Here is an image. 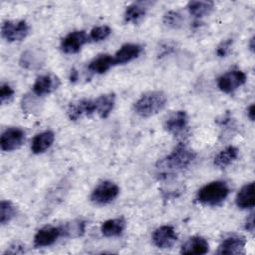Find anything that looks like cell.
Here are the masks:
<instances>
[{
    "instance_id": "1",
    "label": "cell",
    "mask_w": 255,
    "mask_h": 255,
    "mask_svg": "<svg viewBox=\"0 0 255 255\" xmlns=\"http://www.w3.org/2000/svg\"><path fill=\"white\" fill-rule=\"evenodd\" d=\"M196 153L185 143L180 142L164 158L159 160L156 165L159 178H168L190 165L195 159Z\"/></svg>"
},
{
    "instance_id": "2",
    "label": "cell",
    "mask_w": 255,
    "mask_h": 255,
    "mask_svg": "<svg viewBox=\"0 0 255 255\" xmlns=\"http://www.w3.org/2000/svg\"><path fill=\"white\" fill-rule=\"evenodd\" d=\"M166 102L167 98L163 92L151 91L140 96V98L134 103L133 110L138 116L148 118L162 111Z\"/></svg>"
},
{
    "instance_id": "3",
    "label": "cell",
    "mask_w": 255,
    "mask_h": 255,
    "mask_svg": "<svg viewBox=\"0 0 255 255\" xmlns=\"http://www.w3.org/2000/svg\"><path fill=\"white\" fill-rule=\"evenodd\" d=\"M230 192V188L225 181L215 180L202 186L196 194V200L208 206L221 204Z\"/></svg>"
},
{
    "instance_id": "4",
    "label": "cell",
    "mask_w": 255,
    "mask_h": 255,
    "mask_svg": "<svg viewBox=\"0 0 255 255\" xmlns=\"http://www.w3.org/2000/svg\"><path fill=\"white\" fill-rule=\"evenodd\" d=\"M165 130L176 138H184L188 134V116L185 111L172 112L164 122Z\"/></svg>"
},
{
    "instance_id": "5",
    "label": "cell",
    "mask_w": 255,
    "mask_h": 255,
    "mask_svg": "<svg viewBox=\"0 0 255 255\" xmlns=\"http://www.w3.org/2000/svg\"><path fill=\"white\" fill-rule=\"evenodd\" d=\"M30 31L27 22L23 20L5 21L1 27L2 37L8 42H20L24 40Z\"/></svg>"
},
{
    "instance_id": "6",
    "label": "cell",
    "mask_w": 255,
    "mask_h": 255,
    "mask_svg": "<svg viewBox=\"0 0 255 255\" xmlns=\"http://www.w3.org/2000/svg\"><path fill=\"white\" fill-rule=\"evenodd\" d=\"M120 192L119 186L109 180L99 183L91 193V200L96 204L104 205L112 202Z\"/></svg>"
},
{
    "instance_id": "7",
    "label": "cell",
    "mask_w": 255,
    "mask_h": 255,
    "mask_svg": "<svg viewBox=\"0 0 255 255\" xmlns=\"http://www.w3.org/2000/svg\"><path fill=\"white\" fill-rule=\"evenodd\" d=\"M246 82V75L241 70H231L218 77L216 84L218 89L226 94H230L241 87Z\"/></svg>"
},
{
    "instance_id": "8",
    "label": "cell",
    "mask_w": 255,
    "mask_h": 255,
    "mask_svg": "<svg viewBox=\"0 0 255 255\" xmlns=\"http://www.w3.org/2000/svg\"><path fill=\"white\" fill-rule=\"evenodd\" d=\"M26 139L25 131L20 128H9L1 135L0 147L3 151H13L20 148Z\"/></svg>"
},
{
    "instance_id": "9",
    "label": "cell",
    "mask_w": 255,
    "mask_h": 255,
    "mask_svg": "<svg viewBox=\"0 0 255 255\" xmlns=\"http://www.w3.org/2000/svg\"><path fill=\"white\" fill-rule=\"evenodd\" d=\"M89 42V35L86 31L79 30L69 33L61 41V50L66 54H76Z\"/></svg>"
},
{
    "instance_id": "10",
    "label": "cell",
    "mask_w": 255,
    "mask_h": 255,
    "mask_svg": "<svg viewBox=\"0 0 255 255\" xmlns=\"http://www.w3.org/2000/svg\"><path fill=\"white\" fill-rule=\"evenodd\" d=\"M246 240L241 235H229L225 237L221 243L219 244L216 254H227V255H237L242 254L244 252V246H245Z\"/></svg>"
},
{
    "instance_id": "11",
    "label": "cell",
    "mask_w": 255,
    "mask_h": 255,
    "mask_svg": "<svg viewBox=\"0 0 255 255\" xmlns=\"http://www.w3.org/2000/svg\"><path fill=\"white\" fill-rule=\"evenodd\" d=\"M176 240L177 235L171 225H162L156 228L152 234V241L154 245L160 249L170 248Z\"/></svg>"
},
{
    "instance_id": "12",
    "label": "cell",
    "mask_w": 255,
    "mask_h": 255,
    "mask_svg": "<svg viewBox=\"0 0 255 255\" xmlns=\"http://www.w3.org/2000/svg\"><path fill=\"white\" fill-rule=\"evenodd\" d=\"M96 112L95 101L91 99H81L69 105L67 114L71 121H77L84 116H91Z\"/></svg>"
},
{
    "instance_id": "13",
    "label": "cell",
    "mask_w": 255,
    "mask_h": 255,
    "mask_svg": "<svg viewBox=\"0 0 255 255\" xmlns=\"http://www.w3.org/2000/svg\"><path fill=\"white\" fill-rule=\"evenodd\" d=\"M60 236H62L60 226L45 225L36 232L34 236V246L37 248L50 246L55 243Z\"/></svg>"
},
{
    "instance_id": "14",
    "label": "cell",
    "mask_w": 255,
    "mask_h": 255,
    "mask_svg": "<svg viewBox=\"0 0 255 255\" xmlns=\"http://www.w3.org/2000/svg\"><path fill=\"white\" fill-rule=\"evenodd\" d=\"M142 46L139 44L134 43H127L124 44L115 54L114 62L115 65H122L127 64L134 59L138 58L139 55L142 53Z\"/></svg>"
},
{
    "instance_id": "15",
    "label": "cell",
    "mask_w": 255,
    "mask_h": 255,
    "mask_svg": "<svg viewBox=\"0 0 255 255\" xmlns=\"http://www.w3.org/2000/svg\"><path fill=\"white\" fill-rule=\"evenodd\" d=\"M60 86V80L57 76L46 74L38 77L33 85V93L38 97L51 94Z\"/></svg>"
},
{
    "instance_id": "16",
    "label": "cell",
    "mask_w": 255,
    "mask_h": 255,
    "mask_svg": "<svg viewBox=\"0 0 255 255\" xmlns=\"http://www.w3.org/2000/svg\"><path fill=\"white\" fill-rule=\"evenodd\" d=\"M20 66L27 70H38L45 63V54L40 49H28L20 57Z\"/></svg>"
},
{
    "instance_id": "17",
    "label": "cell",
    "mask_w": 255,
    "mask_h": 255,
    "mask_svg": "<svg viewBox=\"0 0 255 255\" xmlns=\"http://www.w3.org/2000/svg\"><path fill=\"white\" fill-rule=\"evenodd\" d=\"M209 245L207 240L202 236H192L190 237L182 246L180 249L181 254H195V255H201L208 252Z\"/></svg>"
},
{
    "instance_id": "18",
    "label": "cell",
    "mask_w": 255,
    "mask_h": 255,
    "mask_svg": "<svg viewBox=\"0 0 255 255\" xmlns=\"http://www.w3.org/2000/svg\"><path fill=\"white\" fill-rule=\"evenodd\" d=\"M235 203L240 209H248L254 206V182L243 185L237 192Z\"/></svg>"
},
{
    "instance_id": "19",
    "label": "cell",
    "mask_w": 255,
    "mask_h": 255,
    "mask_svg": "<svg viewBox=\"0 0 255 255\" xmlns=\"http://www.w3.org/2000/svg\"><path fill=\"white\" fill-rule=\"evenodd\" d=\"M55 134L51 130H46L38 133L32 140L31 150L35 154H40L45 152L54 142Z\"/></svg>"
},
{
    "instance_id": "20",
    "label": "cell",
    "mask_w": 255,
    "mask_h": 255,
    "mask_svg": "<svg viewBox=\"0 0 255 255\" xmlns=\"http://www.w3.org/2000/svg\"><path fill=\"white\" fill-rule=\"evenodd\" d=\"M95 101L96 113L102 118H107L114 109L116 96L114 93H107L99 96Z\"/></svg>"
},
{
    "instance_id": "21",
    "label": "cell",
    "mask_w": 255,
    "mask_h": 255,
    "mask_svg": "<svg viewBox=\"0 0 255 255\" xmlns=\"http://www.w3.org/2000/svg\"><path fill=\"white\" fill-rule=\"evenodd\" d=\"M147 11L146 6L142 2L132 3L127 7L124 13V21L125 23H132L137 24L139 23L143 17L145 16Z\"/></svg>"
},
{
    "instance_id": "22",
    "label": "cell",
    "mask_w": 255,
    "mask_h": 255,
    "mask_svg": "<svg viewBox=\"0 0 255 255\" xmlns=\"http://www.w3.org/2000/svg\"><path fill=\"white\" fill-rule=\"evenodd\" d=\"M126 228V220L123 217L108 219L101 225V232L106 237L119 236Z\"/></svg>"
},
{
    "instance_id": "23",
    "label": "cell",
    "mask_w": 255,
    "mask_h": 255,
    "mask_svg": "<svg viewBox=\"0 0 255 255\" xmlns=\"http://www.w3.org/2000/svg\"><path fill=\"white\" fill-rule=\"evenodd\" d=\"M113 66H115L114 57L109 54H102L89 63L88 69L95 74H104Z\"/></svg>"
},
{
    "instance_id": "24",
    "label": "cell",
    "mask_w": 255,
    "mask_h": 255,
    "mask_svg": "<svg viewBox=\"0 0 255 255\" xmlns=\"http://www.w3.org/2000/svg\"><path fill=\"white\" fill-rule=\"evenodd\" d=\"M60 229H61V235L64 237H69V238L79 237L85 233L86 222L81 219H75V220L66 222L63 225H60Z\"/></svg>"
},
{
    "instance_id": "25",
    "label": "cell",
    "mask_w": 255,
    "mask_h": 255,
    "mask_svg": "<svg viewBox=\"0 0 255 255\" xmlns=\"http://www.w3.org/2000/svg\"><path fill=\"white\" fill-rule=\"evenodd\" d=\"M238 157V149L233 146L229 145L222 149L215 157H214V165H216L219 168H225L229 166L233 161L236 160Z\"/></svg>"
},
{
    "instance_id": "26",
    "label": "cell",
    "mask_w": 255,
    "mask_h": 255,
    "mask_svg": "<svg viewBox=\"0 0 255 255\" xmlns=\"http://www.w3.org/2000/svg\"><path fill=\"white\" fill-rule=\"evenodd\" d=\"M189 13L195 18H202L208 15L213 9V2L210 1H191L187 5Z\"/></svg>"
},
{
    "instance_id": "27",
    "label": "cell",
    "mask_w": 255,
    "mask_h": 255,
    "mask_svg": "<svg viewBox=\"0 0 255 255\" xmlns=\"http://www.w3.org/2000/svg\"><path fill=\"white\" fill-rule=\"evenodd\" d=\"M17 210L15 205L9 200H2L0 203V222L2 225L9 223L15 216Z\"/></svg>"
},
{
    "instance_id": "28",
    "label": "cell",
    "mask_w": 255,
    "mask_h": 255,
    "mask_svg": "<svg viewBox=\"0 0 255 255\" xmlns=\"http://www.w3.org/2000/svg\"><path fill=\"white\" fill-rule=\"evenodd\" d=\"M217 124L219 125L220 128L222 129L221 132V136H228L233 134L234 130H235V122L232 119L231 115L226 112L224 115L221 116V118L219 120H217Z\"/></svg>"
},
{
    "instance_id": "29",
    "label": "cell",
    "mask_w": 255,
    "mask_h": 255,
    "mask_svg": "<svg viewBox=\"0 0 255 255\" xmlns=\"http://www.w3.org/2000/svg\"><path fill=\"white\" fill-rule=\"evenodd\" d=\"M163 23L165 26L172 28V29H178L183 25L184 18L182 14H180L178 11L170 10L166 12L163 16Z\"/></svg>"
},
{
    "instance_id": "30",
    "label": "cell",
    "mask_w": 255,
    "mask_h": 255,
    "mask_svg": "<svg viewBox=\"0 0 255 255\" xmlns=\"http://www.w3.org/2000/svg\"><path fill=\"white\" fill-rule=\"evenodd\" d=\"M38 96L33 94H27L22 99V109L26 113H35L40 112V100L37 98Z\"/></svg>"
},
{
    "instance_id": "31",
    "label": "cell",
    "mask_w": 255,
    "mask_h": 255,
    "mask_svg": "<svg viewBox=\"0 0 255 255\" xmlns=\"http://www.w3.org/2000/svg\"><path fill=\"white\" fill-rule=\"evenodd\" d=\"M111 28L109 26H97L94 27L89 34V41L92 42H100L107 39L111 34Z\"/></svg>"
},
{
    "instance_id": "32",
    "label": "cell",
    "mask_w": 255,
    "mask_h": 255,
    "mask_svg": "<svg viewBox=\"0 0 255 255\" xmlns=\"http://www.w3.org/2000/svg\"><path fill=\"white\" fill-rule=\"evenodd\" d=\"M14 96L13 88L8 84H2L0 87V102L2 105L9 102Z\"/></svg>"
},
{
    "instance_id": "33",
    "label": "cell",
    "mask_w": 255,
    "mask_h": 255,
    "mask_svg": "<svg viewBox=\"0 0 255 255\" xmlns=\"http://www.w3.org/2000/svg\"><path fill=\"white\" fill-rule=\"evenodd\" d=\"M232 43H233L232 39H226L225 41H222L216 48V55L220 58L226 57L230 52Z\"/></svg>"
},
{
    "instance_id": "34",
    "label": "cell",
    "mask_w": 255,
    "mask_h": 255,
    "mask_svg": "<svg viewBox=\"0 0 255 255\" xmlns=\"http://www.w3.org/2000/svg\"><path fill=\"white\" fill-rule=\"evenodd\" d=\"M25 246L18 243V242H15L13 244H11L7 249L6 251L4 252V254H23L25 253Z\"/></svg>"
},
{
    "instance_id": "35",
    "label": "cell",
    "mask_w": 255,
    "mask_h": 255,
    "mask_svg": "<svg viewBox=\"0 0 255 255\" xmlns=\"http://www.w3.org/2000/svg\"><path fill=\"white\" fill-rule=\"evenodd\" d=\"M245 229L248 230L251 233L254 231V213L253 212H251L249 214V216L247 217V219H246Z\"/></svg>"
},
{
    "instance_id": "36",
    "label": "cell",
    "mask_w": 255,
    "mask_h": 255,
    "mask_svg": "<svg viewBox=\"0 0 255 255\" xmlns=\"http://www.w3.org/2000/svg\"><path fill=\"white\" fill-rule=\"evenodd\" d=\"M254 116H255V108H254V105H250L248 108H247V117L251 120V121H254Z\"/></svg>"
},
{
    "instance_id": "37",
    "label": "cell",
    "mask_w": 255,
    "mask_h": 255,
    "mask_svg": "<svg viewBox=\"0 0 255 255\" xmlns=\"http://www.w3.org/2000/svg\"><path fill=\"white\" fill-rule=\"evenodd\" d=\"M70 80L71 82H76L78 80V72L75 69L71 70V74H70Z\"/></svg>"
},
{
    "instance_id": "38",
    "label": "cell",
    "mask_w": 255,
    "mask_h": 255,
    "mask_svg": "<svg viewBox=\"0 0 255 255\" xmlns=\"http://www.w3.org/2000/svg\"><path fill=\"white\" fill-rule=\"evenodd\" d=\"M249 49L253 52L254 51V37H252L249 41Z\"/></svg>"
}]
</instances>
